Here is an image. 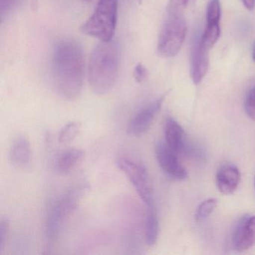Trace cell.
I'll list each match as a JSON object with an SVG mask.
<instances>
[{"instance_id": "obj_2", "label": "cell", "mask_w": 255, "mask_h": 255, "mask_svg": "<svg viewBox=\"0 0 255 255\" xmlns=\"http://www.w3.org/2000/svg\"><path fill=\"white\" fill-rule=\"evenodd\" d=\"M120 50L116 41H101L89 58L88 78L92 91L105 95L114 87L119 77Z\"/></svg>"}, {"instance_id": "obj_17", "label": "cell", "mask_w": 255, "mask_h": 255, "mask_svg": "<svg viewBox=\"0 0 255 255\" xmlns=\"http://www.w3.org/2000/svg\"><path fill=\"white\" fill-rule=\"evenodd\" d=\"M81 129L80 122L73 121L64 125L63 128L59 131L58 140L60 144L71 142L78 135Z\"/></svg>"}, {"instance_id": "obj_1", "label": "cell", "mask_w": 255, "mask_h": 255, "mask_svg": "<svg viewBox=\"0 0 255 255\" xmlns=\"http://www.w3.org/2000/svg\"><path fill=\"white\" fill-rule=\"evenodd\" d=\"M85 75V56L81 44L71 38L59 40L52 56L51 79L56 93L72 101L81 93Z\"/></svg>"}, {"instance_id": "obj_4", "label": "cell", "mask_w": 255, "mask_h": 255, "mask_svg": "<svg viewBox=\"0 0 255 255\" xmlns=\"http://www.w3.org/2000/svg\"><path fill=\"white\" fill-rule=\"evenodd\" d=\"M118 5V0H99L93 14L82 25L80 31L101 41H112L117 24Z\"/></svg>"}, {"instance_id": "obj_11", "label": "cell", "mask_w": 255, "mask_h": 255, "mask_svg": "<svg viewBox=\"0 0 255 255\" xmlns=\"http://www.w3.org/2000/svg\"><path fill=\"white\" fill-rule=\"evenodd\" d=\"M240 170L233 164H225L218 170L216 174V186L219 192L224 195L234 193L240 183Z\"/></svg>"}, {"instance_id": "obj_14", "label": "cell", "mask_w": 255, "mask_h": 255, "mask_svg": "<svg viewBox=\"0 0 255 255\" xmlns=\"http://www.w3.org/2000/svg\"><path fill=\"white\" fill-rule=\"evenodd\" d=\"M84 156V152L81 149H68L62 152L58 158L56 169L60 174H67L83 160Z\"/></svg>"}, {"instance_id": "obj_12", "label": "cell", "mask_w": 255, "mask_h": 255, "mask_svg": "<svg viewBox=\"0 0 255 255\" xmlns=\"http://www.w3.org/2000/svg\"><path fill=\"white\" fill-rule=\"evenodd\" d=\"M209 50L203 47L200 39L194 44L192 53L191 76L194 84L198 85L207 74L209 68Z\"/></svg>"}, {"instance_id": "obj_23", "label": "cell", "mask_w": 255, "mask_h": 255, "mask_svg": "<svg viewBox=\"0 0 255 255\" xmlns=\"http://www.w3.org/2000/svg\"><path fill=\"white\" fill-rule=\"evenodd\" d=\"M8 230H9V222L8 219L2 218L0 221V252H2L3 249Z\"/></svg>"}, {"instance_id": "obj_3", "label": "cell", "mask_w": 255, "mask_h": 255, "mask_svg": "<svg viewBox=\"0 0 255 255\" xmlns=\"http://www.w3.org/2000/svg\"><path fill=\"white\" fill-rule=\"evenodd\" d=\"M89 189V183L80 182L65 191L53 202L46 220L45 237L47 249L51 247L65 221L75 211Z\"/></svg>"}, {"instance_id": "obj_22", "label": "cell", "mask_w": 255, "mask_h": 255, "mask_svg": "<svg viewBox=\"0 0 255 255\" xmlns=\"http://www.w3.org/2000/svg\"><path fill=\"white\" fill-rule=\"evenodd\" d=\"M193 0H170L168 11L183 13Z\"/></svg>"}, {"instance_id": "obj_13", "label": "cell", "mask_w": 255, "mask_h": 255, "mask_svg": "<svg viewBox=\"0 0 255 255\" xmlns=\"http://www.w3.org/2000/svg\"><path fill=\"white\" fill-rule=\"evenodd\" d=\"M32 156L29 139L24 135L17 137L12 145L9 153V159L14 166L23 168L29 165Z\"/></svg>"}, {"instance_id": "obj_20", "label": "cell", "mask_w": 255, "mask_h": 255, "mask_svg": "<svg viewBox=\"0 0 255 255\" xmlns=\"http://www.w3.org/2000/svg\"><path fill=\"white\" fill-rule=\"evenodd\" d=\"M22 0H0V17L3 20L20 5Z\"/></svg>"}, {"instance_id": "obj_25", "label": "cell", "mask_w": 255, "mask_h": 255, "mask_svg": "<svg viewBox=\"0 0 255 255\" xmlns=\"http://www.w3.org/2000/svg\"><path fill=\"white\" fill-rule=\"evenodd\" d=\"M243 5L249 11H252L255 7V0H242Z\"/></svg>"}, {"instance_id": "obj_26", "label": "cell", "mask_w": 255, "mask_h": 255, "mask_svg": "<svg viewBox=\"0 0 255 255\" xmlns=\"http://www.w3.org/2000/svg\"><path fill=\"white\" fill-rule=\"evenodd\" d=\"M252 59L255 62V43L254 44L253 50H252Z\"/></svg>"}, {"instance_id": "obj_24", "label": "cell", "mask_w": 255, "mask_h": 255, "mask_svg": "<svg viewBox=\"0 0 255 255\" xmlns=\"http://www.w3.org/2000/svg\"><path fill=\"white\" fill-rule=\"evenodd\" d=\"M147 71L145 67L141 64H138L134 68L133 77L137 83H142L147 77Z\"/></svg>"}, {"instance_id": "obj_9", "label": "cell", "mask_w": 255, "mask_h": 255, "mask_svg": "<svg viewBox=\"0 0 255 255\" xmlns=\"http://www.w3.org/2000/svg\"><path fill=\"white\" fill-rule=\"evenodd\" d=\"M233 243L238 252L249 250L255 244V216L242 219L234 232Z\"/></svg>"}, {"instance_id": "obj_18", "label": "cell", "mask_w": 255, "mask_h": 255, "mask_svg": "<svg viewBox=\"0 0 255 255\" xmlns=\"http://www.w3.org/2000/svg\"><path fill=\"white\" fill-rule=\"evenodd\" d=\"M217 200L216 198H209L203 201L197 208L195 212V219L196 221H202L207 219L212 214L216 206H217Z\"/></svg>"}, {"instance_id": "obj_19", "label": "cell", "mask_w": 255, "mask_h": 255, "mask_svg": "<svg viewBox=\"0 0 255 255\" xmlns=\"http://www.w3.org/2000/svg\"><path fill=\"white\" fill-rule=\"evenodd\" d=\"M222 8L219 0H210L207 8V24L220 23Z\"/></svg>"}, {"instance_id": "obj_6", "label": "cell", "mask_w": 255, "mask_h": 255, "mask_svg": "<svg viewBox=\"0 0 255 255\" xmlns=\"http://www.w3.org/2000/svg\"><path fill=\"white\" fill-rule=\"evenodd\" d=\"M116 163V166L128 177L145 205H154L153 183L145 166L128 158H119Z\"/></svg>"}, {"instance_id": "obj_7", "label": "cell", "mask_w": 255, "mask_h": 255, "mask_svg": "<svg viewBox=\"0 0 255 255\" xmlns=\"http://www.w3.org/2000/svg\"><path fill=\"white\" fill-rule=\"evenodd\" d=\"M155 154L161 169L170 178L180 181L188 178L187 171L179 160L178 154L166 143L158 141L155 146Z\"/></svg>"}, {"instance_id": "obj_21", "label": "cell", "mask_w": 255, "mask_h": 255, "mask_svg": "<svg viewBox=\"0 0 255 255\" xmlns=\"http://www.w3.org/2000/svg\"><path fill=\"white\" fill-rule=\"evenodd\" d=\"M245 109L248 116L255 122V86L248 93L245 103Z\"/></svg>"}, {"instance_id": "obj_28", "label": "cell", "mask_w": 255, "mask_h": 255, "mask_svg": "<svg viewBox=\"0 0 255 255\" xmlns=\"http://www.w3.org/2000/svg\"></svg>"}, {"instance_id": "obj_27", "label": "cell", "mask_w": 255, "mask_h": 255, "mask_svg": "<svg viewBox=\"0 0 255 255\" xmlns=\"http://www.w3.org/2000/svg\"><path fill=\"white\" fill-rule=\"evenodd\" d=\"M85 1H91V0H85Z\"/></svg>"}, {"instance_id": "obj_15", "label": "cell", "mask_w": 255, "mask_h": 255, "mask_svg": "<svg viewBox=\"0 0 255 255\" xmlns=\"http://www.w3.org/2000/svg\"><path fill=\"white\" fill-rule=\"evenodd\" d=\"M159 223L155 205L147 207V219H146L145 239L148 246L156 244L159 237Z\"/></svg>"}, {"instance_id": "obj_10", "label": "cell", "mask_w": 255, "mask_h": 255, "mask_svg": "<svg viewBox=\"0 0 255 255\" xmlns=\"http://www.w3.org/2000/svg\"><path fill=\"white\" fill-rule=\"evenodd\" d=\"M165 142L177 154L187 150V138L183 128L173 118L168 117L164 125Z\"/></svg>"}, {"instance_id": "obj_8", "label": "cell", "mask_w": 255, "mask_h": 255, "mask_svg": "<svg viewBox=\"0 0 255 255\" xmlns=\"http://www.w3.org/2000/svg\"><path fill=\"white\" fill-rule=\"evenodd\" d=\"M165 99V95H162L147 107L139 110L129 121L128 127V134L133 136H139L144 133L151 126Z\"/></svg>"}, {"instance_id": "obj_5", "label": "cell", "mask_w": 255, "mask_h": 255, "mask_svg": "<svg viewBox=\"0 0 255 255\" xmlns=\"http://www.w3.org/2000/svg\"><path fill=\"white\" fill-rule=\"evenodd\" d=\"M187 33V26L182 13L168 11V17L159 35L157 52L163 58H172L181 50Z\"/></svg>"}, {"instance_id": "obj_16", "label": "cell", "mask_w": 255, "mask_h": 255, "mask_svg": "<svg viewBox=\"0 0 255 255\" xmlns=\"http://www.w3.org/2000/svg\"><path fill=\"white\" fill-rule=\"evenodd\" d=\"M220 23L207 24L202 36L200 38L203 47L210 50L216 44L220 37Z\"/></svg>"}]
</instances>
